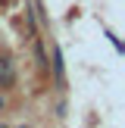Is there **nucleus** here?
<instances>
[{
	"label": "nucleus",
	"mask_w": 125,
	"mask_h": 128,
	"mask_svg": "<svg viewBox=\"0 0 125 128\" xmlns=\"http://www.w3.org/2000/svg\"><path fill=\"white\" fill-rule=\"evenodd\" d=\"M12 81H16V72H12V62L10 60H0V84L10 88Z\"/></svg>",
	"instance_id": "1"
},
{
	"label": "nucleus",
	"mask_w": 125,
	"mask_h": 128,
	"mask_svg": "<svg viewBox=\"0 0 125 128\" xmlns=\"http://www.w3.org/2000/svg\"><path fill=\"white\" fill-rule=\"evenodd\" d=\"M53 75H56V84H62V50L53 47Z\"/></svg>",
	"instance_id": "2"
},
{
	"label": "nucleus",
	"mask_w": 125,
	"mask_h": 128,
	"mask_svg": "<svg viewBox=\"0 0 125 128\" xmlns=\"http://www.w3.org/2000/svg\"><path fill=\"white\" fill-rule=\"evenodd\" d=\"M0 110H3V97H0Z\"/></svg>",
	"instance_id": "3"
}]
</instances>
